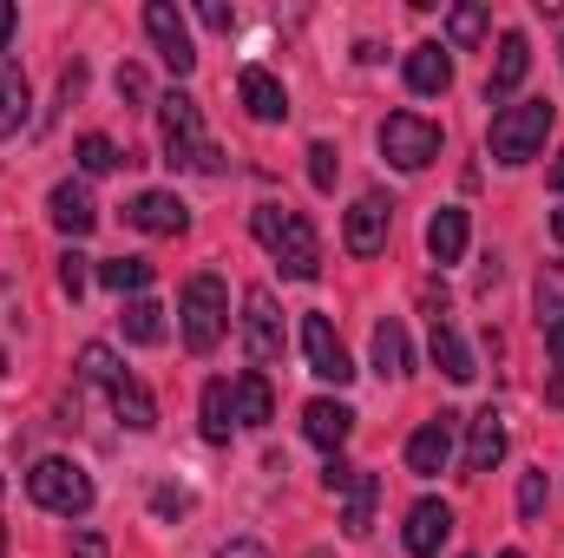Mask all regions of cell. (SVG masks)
Here are the masks:
<instances>
[{"label":"cell","instance_id":"1","mask_svg":"<svg viewBox=\"0 0 564 558\" xmlns=\"http://www.w3.org/2000/svg\"><path fill=\"white\" fill-rule=\"evenodd\" d=\"M250 230H257V244L282 264V277H295V282L322 277V244H315V224H308L302 211H289V204H257V211H250Z\"/></svg>","mask_w":564,"mask_h":558},{"label":"cell","instance_id":"2","mask_svg":"<svg viewBox=\"0 0 564 558\" xmlns=\"http://www.w3.org/2000/svg\"><path fill=\"white\" fill-rule=\"evenodd\" d=\"M224 329H230V289H224L217 270H197L177 296V335H184L191 355H210L224 342Z\"/></svg>","mask_w":564,"mask_h":558},{"label":"cell","instance_id":"3","mask_svg":"<svg viewBox=\"0 0 564 558\" xmlns=\"http://www.w3.org/2000/svg\"><path fill=\"white\" fill-rule=\"evenodd\" d=\"M552 126H558L552 99H512V106H499L492 112V158L499 164H532L545 151V139H552Z\"/></svg>","mask_w":564,"mask_h":558},{"label":"cell","instance_id":"4","mask_svg":"<svg viewBox=\"0 0 564 558\" xmlns=\"http://www.w3.org/2000/svg\"><path fill=\"white\" fill-rule=\"evenodd\" d=\"M26 493H33V506H46V513H59V519H79V513H93V473L79 466V460H33V473H26Z\"/></svg>","mask_w":564,"mask_h":558},{"label":"cell","instance_id":"5","mask_svg":"<svg viewBox=\"0 0 564 558\" xmlns=\"http://www.w3.org/2000/svg\"><path fill=\"white\" fill-rule=\"evenodd\" d=\"M158 126H164V164L171 171H197V158H204V112H197V99L171 86L158 99Z\"/></svg>","mask_w":564,"mask_h":558},{"label":"cell","instance_id":"6","mask_svg":"<svg viewBox=\"0 0 564 558\" xmlns=\"http://www.w3.org/2000/svg\"><path fill=\"white\" fill-rule=\"evenodd\" d=\"M381 158L394 171H426L440 158V126L421 119V112H388L381 119Z\"/></svg>","mask_w":564,"mask_h":558},{"label":"cell","instance_id":"7","mask_svg":"<svg viewBox=\"0 0 564 558\" xmlns=\"http://www.w3.org/2000/svg\"><path fill=\"white\" fill-rule=\"evenodd\" d=\"M388 230H394V204L381 191H361L355 211H348V224H341V250L348 257H381L388 250Z\"/></svg>","mask_w":564,"mask_h":558},{"label":"cell","instance_id":"8","mask_svg":"<svg viewBox=\"0 0 564 558\" xmlns=\"http://www.w3.org/2000/svg\"><path fill=\"white\" fill-rule=\"evenodd\" d=\"M144 33H151V46H158V60L184 79L191 66H197V46H191V26H184V13L171 7V0H151L144 7Z\"/></svg>","mask_w":564,"mask_h":558},{"label":"cell","instance_id":"9","mask_svg":"<svg viewBox=\"0 0 564 558\" xmlns=\"http://www.w3.org/2000/svg\"><path fill=\"white\" fill-rule=\"evenodd\" d=\"M302 355H308V375H322L335 388L355 382V362H348V348H341V335H335L328 315H302Z\"/></svg>","mask_w":564,"mask_h":558},{"label":"cell","instance_id":"10","mask_svg":"<svg viewBox=\"0 0 564 558\" xmlns=\"http://www.w3.org/2000/svg\"><path fill=\"white\" fill-rule=\"evenodd\" d=\"M243 348H250V362H257V368L282 355V309H276V296H270L263 282H257V289H243Z\"/></svg>","mask_w":564,"mask_h":558},{"label":"cell","instance_id":"11","mask_svg":"<svg viewBox=\"0 0 564 558\" xmlns=\"http://www.w3.org/2000/svg\"><path fill=\"white\" fill-rule=\"evenodd\" d=\"M126 224L144 230V237H184V230H191V211H184L177 191H139V197L126 204Z\"/></svg>","mask_w":564,"mask_h":558},{"label":"cell","instance_id":"12","mask_svg":"<svg viewBox=\"0 0 564 558\" xmlns=\"http://www.w3.org/2000/svg\"><path fill=\"white\" fill-rule=\"evenodd\" d=\"M453 433H459V415H433L426 427H414V440H408V473H446L453 466Z\"/></svg>","mask_w":564,"mask_h":558},{"label":"cell","instance_id":"13","mask_svg":"<svg viewBox=\"0 0 564 558\" xmlns=\"http://www.w3.org/2000/svg\"><path fill=\"white\" fill-rule=\"evenodd\" d=\"M401 539H408V552H414V558H433L446 539H453V506H446V500H414V506H408V533H401Z\"/></svg>","mask_w":564,"mask_h":558},{"label":"cell","instance_id":"14","mask_svg":"<svg viewBox=\"0 0 564 558\" xmlns=\"http://www.w3.org/2000/svg\"><path fill=\"white\" fill-rule=\"evenodd\" d=\"M525 73H532V40H525V33H499V60H492V73H486V99L506 106Z\"/></svg>","mask_w":564,"mask_h":558},{"label":"cell","instance_id":"15","mask_svg":"<svg viewBox=\"0 0 564 558\" xmlns=\"http://www.w3.org/2000/svg\"><path fill=\"white\" fill-rule=\"evenodd\" d=\"M237 99L250 106V119H257V126L289 119V93H282V79L270 73V66H243V73H237Z\"/></svg>","mask_w":564,"mask_h":558},{"label":"cell","instance_id":"16","mask_svg":"<svg viewBox=\"0 0 564 558\" xmlns=\"http://www.w3.org/2000/svg\"><path fill=\"white\" fill-rule=\"evenodd\" d=\"M46 211H53V224L79 244V237H93V224H99V204H93V191L79 184V178H66V184H53V197H46Z\"/></svg>","mask_w":564,"mask_h":558},{"label":"cell","instance_id":"17","mask_svg":"<svg viewBox=\"0 0 564 558\" xmlns=\"http://www.w3.org/2000/svg\"><path fill=\"white\" fill-rule=\"evenodd\" d=\"M466 237H473V224H466V211H459V204H440V211L426 217V257H433L440 270L466 257Z\"/></svg>","mask_w":564,"mask_h":558},{"label":"cell","instance_id":"18","mask_svg":"<svg viewBox=\"0 0 564 558\" xmlns=\"http://www.w3.org/2000/svg\"><path fill=\"white\" fill-rule=\"evenodd\" d=\"M375 506H381V480L355 466L348 486H341V533H348V539H368V533H375Z\"/></svg>","mask_w":564,"mask_h":558},{"label":"cell","instance_id":"19","mask_svg":"<svg viewBox=\"0 0 564 558\" xmlns=\"http://www.w3.org/2000/svg\"><path fill=\"white\" fill-rule=\"evenodd\" d=\"M453 86V53L440 46V40H421L414 53H408V93H421V99H440Z\"/></svg>","mask_w":564,"mask_h":558},{"label":"cell","instance_id":"20","mask_svg":"<svg viewBox=\"0 0 564 558\" xmlns=\"http://www.w3.org/2000/svg\"><path fill=\"white\" fill-rule=\"evenodd\" d=\"M302 433H308L322 453H341L348 433H355V408H341V401H308V408H302Z\"/></svg>","mask_w":564,"mask_h":558},{"label":"cell","instance_id":"21","mask_svg":"<svg viewBox=\"0 0 564 558\" xmlns=\"http://www.w3.org/2000/svg\"><path fill=\"white\" fill-rule=\"evenodd\" d=\"M499 460H506V420L486 408L466 420V473H492Z\"/></svg>","mask_w":564,"mask_h":558},{"label":"cell","instance_id":"22","mask_svg":"<svg viewBox=\"0 0 564 558\" xmlns=\"http://www.w3.org/2000/svg\"><path fill=\"white\" fill-rule=\"evenodd\" d=\"M433 362H440V375H446V382H473V375H479L473 348L459 342V329H453L446 315H433Z\"/></svg>","mask_w":564,"mask_h":558},{"label":"cell","instance_id":"23","mask_svg":"<svg viewBox=\"0 0 564 558\" xmlns=\"http://www.w3.org/2000/svg\"><path fill=\"white\" fill-rule=\"evenodd\" d=\"M230 395H237V427H270L276 420V388L250 368V375H237L230 382Z\"/></svg>","mask_w":564,"mask_h":558},{"label":"cell","instance_id":"24","mask_svg":"<svg viewBox=\"0 0 564 558\" xmlns=\"http://www.w3.org/2000/svg\"><path fill=\"white\" fill-rule=\"evenodd\" d=\"M112 415L126 420L132 433H151V427H158V401H151V388H144L139 375H126V382L112 388Z\"/></svg>","mask_w":564,"mask_h":558},{"label":"cell","instance_id":"25","mask_svg":"<svg viewBox=\"0 0 564 558\" xmlns=\"http://www.w3.org/2000/svg\"><path fill=\"white\" fill-rule=\"evenodd\" d=\"M197 420H204V440H230V427H237V395H230V382H204Z\"/></svg>","mask_w":564,"mask_h":558},{"label":"cell","instance_id":"26","mask_svg":"<svg viewBox=\"0 0 564 558\" xmlns=\"http://www.w3.org/2000/svg\"><path fill=\"white\" fill-rule=\"evenodd\" d=\"M119 329H126L132 348H158V342H164V309H158L151 296H132L126 315H119Z\"/></svg>","mask_w":564,"mask_h":558},{"label":"cell","instance_id":"27","mask_svg":"<svg viewBox=\"0 0 564 558\" xmlns=\"http://www.w3.org/2000/svg\"><path fill=\"white\" fill-rule=\"evenodd\" d=\"M26 106H33L26 73H20V66H0V139H13V132L26 126Z\"/></svg>","mask_w":564,"mask_h":558},{"label":"cell","instance_id":"28","mask_svg":"<svg viewBox=\"0 0 564 558\" xmlns=\"http://www.w3.org/2000/svg\"><path fill=\"white\" fill-rule=\"evenodd\" d=\"M119 164H139V158L119 151L106 132H86V139H79V171H86V178H106V171H119Z\"/></svg>","mask_w":564,"mask_h":558},{"label":"cell","instance_id":"29","mask_svg":"<svg viewBox=\"0 0 564 558\" xmlns=\"http://www.w3.org/2000/svg\"><path fill=\"white\" fill-rule=\"evenodd\" d=\"M375 368L381 375H408V329L388 315V322H375Z\"/></svg>","mask_w":564,"mask_h":558},{"label":"cell","instance_id":"30","mask_svg":"<svg viewBox=\"0 0 564 558\" xmlns=\"http://www.w3.org/2000/svg\"><path fill=\"white\" fill-rule=\"evenodd\" d=\"M79 382H93V388L112 395V388L126 382V368H119V355H112L106 342H86V348H79Z\"/></svg>","mask_w":564,"mask_h":558},{"label":"cell","instance_id":"31","mask_svg":"<svg viewBox=\"0 0 564 558\" xmlns=\"http://www.w3.org/2000/svg\"><path fill=\"white\" fill-rule=\"evenodd\" d=\"M99 282L112 296H144L151 289V264L144 257H112V264H99Z\"/></svg>","mask_w":564,"mask_h":558},{"label":"cell","instance_id":"32","mask_svg":"<svg viewBox=\"0 0 564 558\" xmlns=\"http://www.w3.org/2000/svg\"><path fill=\"white\" fill-rule=\"evenodd\" d=\"M486 26H492V13H486V7H453V13H446V40H453L459 53H466V46H479V40H486Z\"/></svg>","mask_w":564,"mask_h":558},{"label":"cell","instance_id":"33","mask_svg":"<svg viewBox=\"0 0 564 558\" xmlns=\"http://www.w3.org/2000/svg\"><path fill=\"white\" fill-rule=\"evenodd\" d=\"M335 171H341V164H335V144H308V184H315V191H335Z\"/></svg>","mask_w":564,"mask_h":558},{"label":"cell","instance_id":"34","mask_svg":"<svg viewBox=\"0 0 564 558\" xmlns=\"http://www.w3.org/2000/svg\"><path fill=\"white\" fill-rule=\"evenodd\" d=\"M545 500H552L545 473H525V480H519V519H539V513H545Z\"/></svg>","mask_w":564,"mask_h":558},{"label":"cell","instance_id":"35","mask_svg":"<svg viewBox=\"0 0 564 558\" xmlns=\"http://www.w3.org/2000/svg\"><path fill=\"white\" fill-rule=\"evenodd\" d=\"M552 315H564V270L539 277V322H552Z\"/></svg>","mask_w":564,"mask_h":558},{"label":"cell","instance_id":"36","mask_svg":"<svg viewBox=\"0 0 564 558\" xmlns=\"http://www.w3.org/2000/svg\"><path fill=\"white\" fill-rule=\"evenodd\" d=\"M151 513H158V519H184V513H191V493H184V486H158V493H151Z\"/></svg>","mask_w":564,"mask_h":558},{"label":"cell","instance_id":"37","mask_svg":"<svg viewBox=\"0 0 564 558\" xmlns=\"http://www.w3.org/2000/svg\"><path fill=\"white\" fill-rule=\"evenodd\" d=\"M59 289H66L73 302L86 296V257H79V250H66V257H59Z\"/></svg>","mask_w":564,"mask_h":558},{"label":"cell","instance_id":"38","mask_svg":"<svg viewBox=\"0 0 564 558\" xmlns=\"http://www.w3.org/2000/svg\"><path fill=\"white\" fill-rule=\"evenodd\" d=\"M144 66H119V99H132V106H144Z\"/></svg>","mask_w":564,"mask_h":558},{"label":"cell","instance_id":"39","mask_svg":"<svg viewBox=\"0 0 564 558\" xmlns=\"http://www.w3.org/2000/svg\"><path fill=\"white\" fill-rule=\"evenodd\" d=\"M73 558H106V533H73Z\"/></svg>","mask_w":564,"mask_h":558},{"label":"cell","instance_id":"40","mask_svg":"<svg viewBox=\"0 0 564 558\" xmlns=\"http://www.w3.org/2000/svg\"><path fill=\"white\" fill-rule=\"evenodd\" d=\"M197 13H204V26H217V33H230V26H237V13H230L224 0H204Z\"/></svg>","mask_w":564,"mask_h":558},{"label":"cell","instance_id":"41","mask_svg":"<svg viewBox=\"0 0 564 558\" xmlns=\"http://www.w3.org/2000/svg\"><path fill=\"white\" fill-rule=\"evenodd\" d=\"M348 473H355V466H348L341 453H328V466H322V486H328V493H341V486H348Z\"/></svg>","mask_w":564,"mask_h":558},{"label":"cell","instance_id":"42","mask_svg":"<svg viewBox=\"0 0 564 558\" xmlns=\"http://www.w3.org/2000/svg\"><path fill=\"white\" fill-rule=\"evenodd\" d=\"M217 558H270V546H263V539H230Z\"/></svg>","mask_w":564,"mask_h":558},{"label":"cell","instance_id":"43","mask_svg":"<svg viewBox=\"0 0 564 558\" xmlns=\"http://www.w3.org/2000/svg\"><path fill=\"white\" fill-rule=\"evenodd\" d=\"M13 26H20V7H13V0H0V53L13 46Z\"/></svg>","mask_w":564,"mask_h":558},{"label":"cell","instance_id":"44","mask_svg":"<svg viewBox=\"0 0 564 558\" xmlns=\"http://www.w3.org/2000/svg\"><path fill=\"white\" fill-rule=\"evenodd\" d=\"M539 329H545V348H552V362H564V315L539 322Z\"/></svg>","mask_w":564,"mask_h":558},{"label":"cell","instance_id":"45","mask_svg":"<svg viewBox=\"0 0 564 558\" xmlns=\"http://www.w3.org/2000/svg\"><path fill=\"white\" fill-rule=\"evenodd\" d=\"M545 184H552V191H564V151H552V171H545Z\"/></svg>","mask_w":564,"mask_h":558},{"label":"cell","instance_id":"46","mask_svg":"<svg viewBox=\"0 0 564 558\" xmlns=\"http://www.w3.org/2000/svg\"><path fill=\"white\" fill-rule=\"evenodd\" d=\"M552 237H558V244H564V204H558V211H552Z\"/></svg>","mask_w":564,"mask_h":558},{"label":"cell","instance_id":"47","mask_svg":"<svg viewBox=\"0 0 564 558\" xmlns=\"http://www.w3.org/2000/svg\"><path fill=\"white\" fill-rule=\"evenodd\" d=\"M0 558H7V526H0Z\"/></svg>","mask_w":564,"mask_h":558},{"label":"cell","instance_id":"48","mask_svg":"<svg viewBox=\"0 0 564 558\" xmlns=\"http://www.w3.org/2000/svg\"><path fill=\"white\" fill-rule=\"evenodd\" d=\"M499 558H525V552H499Z\"/></svg>","mask_w":564,"mask_h":558},{"label":"cell","instance_id":"49","mask_svg":"<svg viewBox=\"0 0 564 558\" xmlns=\"http://www.w3.org/2000/svg\"><path fill=\"white\" fill-rule=\"evenodd\" d=\"M0 493H7V480H0Z\"/></svg>","mask_w":564,"mask_h":558},{"label":"cell","instance_id":"50","mask_svg":"<svg viewBox=\"0 0 564 558\" xmlns=\"http://www.w3.org/2000/svg\"><path fill=\"white\" fill-rule=\"evenodd\" d=\"M558 53H564V46H558Z\"/></svg>","mask_w":564,"mask_h":558}]
</instances>
